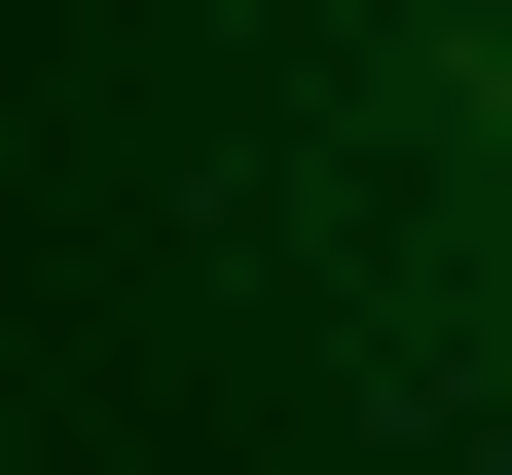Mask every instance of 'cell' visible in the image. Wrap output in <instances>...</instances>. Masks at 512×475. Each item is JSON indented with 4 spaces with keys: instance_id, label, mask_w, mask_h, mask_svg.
<instances>
[{
    "instance_id": "1",
    "label": "cell",
    "mask_w": 512,
    "mask_h": 475,
    "mask_svg": "<svg viewBox=\"0 0 512 475\" xmlns=\"http://www.w3.org/2000/svg\"><path fill=\"white\" fill-rule=\"evenodd\" d=\"M403 110H439V183H512V0H403Z\"/></svg>"
}]
</instances>
